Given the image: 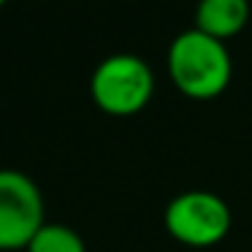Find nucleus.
<instances>
[{
  "label": "nucleus",
  "instance_id": "nucleus-1",
  "mask_svg": "<svg viewBox=\"0 0 252 252\" xmlns=\"http://www.w3.org/2000/svg\"><path fill=\"white\" fill-rule=\"evenodd\" d=\"M233 76V63L225 41L190 28L168 46V79L185 98L212 100L222 95Z\"/></svg>",
  "mask_w": 252,
  "mask_h": 252
},
{
  "label": "nucleus",
  "instance_id": "nucleus-2",
  "mask_svg": "<svg viewBox=\"0 0 252 252\" xmlns=\"http://www.w3.org/2000/svg\"><path fill=\"white\" fill-rule=\"evenodd\" d=\"M93 103L109 117H133L147 109L155 95V73L138 55H109L90 79Z\"/></svg>",
  "mask_w": 252,
  "mask_h": 252
},
{
  "label": "nucleus",
  "instance_id": "nucleus-3",
  "mask_svg": "<svg viewBox=\"0 0 252 252\" xmlns=\"http://www.w3.org/2000/svg\"><path fill=\"white\" fill-rule=\"evenodd\" d=\"M165 230L185 247H214L230 233V209L217 192L187 190L165 206Z\"/></svg>",
  "mask_w": 252,
  "mask_h": 252
},
{
  "label": "nucleus",
  "instance_id": "nucleus-4",
  "mask_svg": "<svg viewBox=\"0 0 252 252\" xmlns=\"http://www.w3.org/2000/svg\"><path fill=\"white\" fill-rule=\"evenodd\" d=\"M46 222L41 187L17 168H0V252L30 244Z\"/></svg>",
  "mask_w": 252,
  "mask_h": 252
},
{
  "label": "nucleus",
  "instance_id": "nucleus-5",
  "mask_svg": "<svg viewBox=\"0 0 252 252\" xmlns=\"http://www.w3.org/2000/svg\"><path fill=\"white\" fill-rule=\"evenodd\" d=\"M250 22V0H198L195 28L217 41H230Z\"/></svg>",
  "mask_w": 252,
  "mask_h": 252
},
{
  "label": "nucleus",
  "instance_id": "nucleus-6",
  "mask_svg": "<svg viewBox=\"0 0 252 252\" xmlns=\"http://www.w3.org/2000/svg\"><path fill=\"white\" fill-rule=\"evenodd\" d=\"M25 252H87L84 239L63 222H44L41 230L30 239Z\"/></svg>",
  "mask_w": 252,
  "mask_h": 252
},
{
  "label": "nucleus",
  "instance_id": "nucleus-7",
  "mask_svg": "<svg viewBox=\"0 0 252 252\" xmlns=\"http://www.w3.org/2000/svg\"><path fill=\"white\" fill-rule=\"evenodd\" d=\"M3 6H6V0H0V8H3Z\"/></svg>",
  "mask_w": 252,
  "mask_h": 252
}]
</instances>
